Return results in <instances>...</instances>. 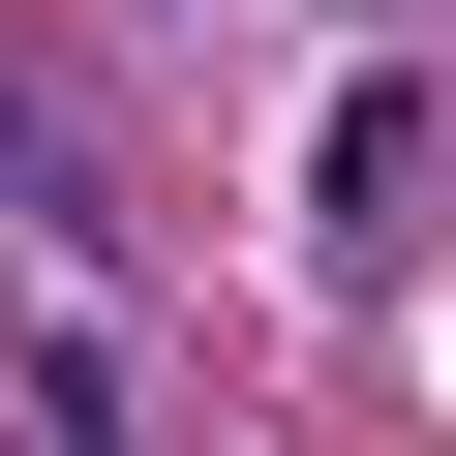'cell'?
<instances>
[{"label":"cell","instance_id":"6da1fadb","mask_svg":"<svg viewBox=\"0 0 456 456\" xmlns=\"http://www.w3.org/2000/svg\"><path fill=\"white\" fill-rule=\"evenodd\" d=\"M0 213H61V122H31V92H0Z\"/></svg>","mask_w":456,"mask_h":456}]
</instances>
